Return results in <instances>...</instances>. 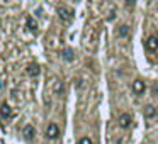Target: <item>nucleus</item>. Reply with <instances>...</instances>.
Instances as JSON below:
<instances>
[{"instance_id":"20e7f679","label":"nucleus","mask_w":158,"mask_h":144,"mask_svg":"<svg viewBox=\"0 0 158 144\" xmlns=\"http://www.w3.org/2000/svg\"><path fill=\"white\" fill-rule=\"evenodd\" d=\"M22 134H24V137H26L27 141H32V139H34V136H36V129L31 126V124H29V126H26V127H24Z\"/></svg>"},{"instance_id":"9d476101","label":"nucleus","mask_w":158,"mask_h":144,"mask_svg":"<svg viewBox=\"0 0 158 144\" xmlns=\"http://www.w3.org/2000/svg\"><path fill=\"white\" fill-rule=\"evenodd\" d=\"M156 115V109H155L153 105H146L144 107V117H148V119H151V117Z\"/></svg>"},{"instance_id":"ddd939ff","label":"nucleus","mask_w":158,"mask_h":144,"mask_svg":"<svg viewBox=\"0 0 158 144\" xmlns=\"http://www.w3.org/2000/svg\"><path fill=\"white\" fill-rule=\"evenodd\" d=\"M53 88H55V93H56V95H61V93H63V85H61V82H58V80H55V85H53Z\"/></svg>"},{"instance_id":"0eeeda50","label":"nucleus","mask_w":158,"mask_h":144,"mask_svg":"<svg viewBox=\"0 0 158 144\" xmlns=\"http://www.w3.org/2000/svg\"><path fill=\"white\" fill-rule=\"evenodd\" d=\"M0 115L5 117V119H9V117L12 115V109L7 105V103H2V105H0Z\"/></svg>"},{"instance_id":"1a4fd4ad","label":"nucleus","mask_w":158,"mask_h":144,"mask_svg":"<svg viewBox=\"0 0 158 144\" xmlns=\"http://www.w3.org/2000/svg\"><path fill=\"white\" fill-rule=\"evenodd\" d=\"M117 36H119V38H127V36H129V26H126V24L119 26V27H117Z\"/></svg>"},{"instance_id":"f257e3e1","label":"nucleus","mask_w":158,"mask_h":144,"mask_svg":"<svg viewBox=\"0 0 158 144\" xmlns=\"http://www.w3.org/2000/svg\"><path fill=\"white\" fill-rule=\"evenodd\" d=\"M58 17L61 19V22L68 24V22H72V19H73V10L72 9H66V7H60L58 9Z\"/></svg>"},{"instance_id":"423d86ee","label":"nucleus","mask_w":158,"mask_h":144,"mask_svg":"<svg viewBox=\"0 0 158 144\" xmlns=\"http://www.w3.org/2000/svg\"><path fill=\"white\" fill-rule=\"evenodd\" d=\"M119 126L123 127V129H127V127L131 126V117L127 115V114H123V115L119 117Z\"/></svg>"},{"instance_id":"39448f33","label":"nucleus","mask_w":158,"mask_h":144,"mask_svg":"<svg viewBox=\"0 0 158 144\" xmlns=\"http://www.w3.org/2000/svg\"><path fill=\"white\" fill-rule=\"evenodd\" d=\"M146 48L150 49V51L158 49V38H156V36H150V38L146 39Z\"/></svg>"},{"instance_id":"6e6552de","label":"nucleus","mask_w":158,"mask_h":144,"mask_svg":"<svg viewBox=\"0 0 158 144\" xmlns=\"http://www.w3.org/2000/svg\"><path fill=\"white\" fill-rule=\"evenodd\" d=\"M61 56H63V59L65 61H73L75 59V54H73V49H70V48H65L61 51Z\"/></svg>"},{"instance_id":"9b49d317","label":"nucleus","mask_w":158,"mask_h":144,"mask_svg":"<svg viewBox=\"0 0 158 144\" xmlns=\"http://www.w3.org/2000/svg\"><path fill=\"white\" fill-rule=\"evenodd\" d=\"M39 71H41V70H39L38 65H29V66H27V75H29V76H38Z\"/></svg>"},{"instance_id":"f8f14e48","label":"nucleus","mask_w":158,"mask_h":144,"mask_svg":"<svg viewBox=\"0 0 158 144\" xmlns=\"http://www.w3.org/2000/svg\"><path fill=\"white\" fill-rule=\"evenodd\" d=\"M26 24H27L29 31H32V32L38 31V24H36V21H34L32 17H27V22H26Z\"/></svg>"},{"instance_id":"2eb2a0df","label":"nucleus","mask_w":158,"mask_h":144,"mask_svg":"<svg viewBox=\"0 0 158 144\" xmlns=\"http://www.w3.org/2000/svg\"><path fill=\"white\" fill-rule=\"evenodd\" d=\"M126 5L127 7H134L136 5V0H126Z\"/></svg>"},{"instance_id":"f03ea898","label":"nucleus","mask_w":158,"mask_h":144,"mask_svg":"<svg viewBox=\"0 0 158 144\" xmlns=\"http://www.w3.org/2000/svg\"><path fill=\"white\" fill-rule=\"evenodd\" d=\"M58 136H60V127L55 122L48 124V127H46V137L48 139H56Z\"/></svg>"},{"instance_id":"4468645a","label":"nucleus","mask_w":158,"mask_h":144,"mask_svg":"<svg viewBox=\"0 0 158 144\" xmlns=\"http://www.w3.org/2000/svg\"><path fill=\"white\" fill-rule=\"evenodd\" d=\"M78 144H92V141H90L89 137H82V139L78 141Z\"/></svg>"},{"instance_id":"7ed1b4c3","label":"nucleus","mask_w":158,"mask_h":144,"mask_svg":"<svg viewBox=\"0 0 158 144\" xmlns=\"http://www.w3.org/2000/svg\"><path fill=\"white\" fill-rule=\"evenodd\" d=\"M144 90H146V85H144L143 80H134L133 82V92L136 93V95H143Z\"/></svg>"}]
</instances>
